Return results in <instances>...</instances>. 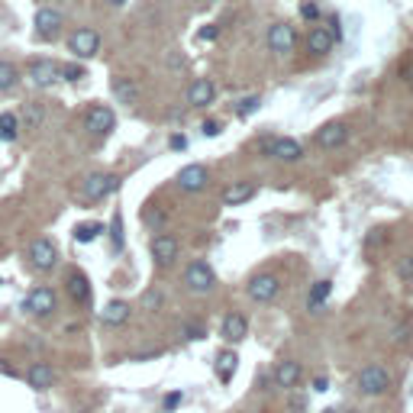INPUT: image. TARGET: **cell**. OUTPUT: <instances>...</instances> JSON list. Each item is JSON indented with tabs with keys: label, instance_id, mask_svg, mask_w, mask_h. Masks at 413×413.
I'll use <instances>...</instances> for the list:
<instances>
[{
	"label": "cell",
	"instance_id": "cell-1",
	"mask_svg": "<svg viewBox=\"0 0 413 413\" xmlns=\"http://www.w3.org/2000/svg\"><path fill=\"white\" fill-rule=\"evenodd\" d=\"M388 388H391V371L384 365H365L358 371V391L365 397H381L388 394Z\"/></svg>",
	"mask_w": 413,
	"mask_h": 413
},
{
	"label": "cell",
	"instance_id": "cell-2",
	"mask_svg": "<svg viewBox=\"0 0 413 413\" xmlns=\"http://www.w3.org/2000/svg\"><path fill=\"white\" fill-rule=\"evenodd\" d=\"M184 284L194 291V294H210L213 284H217V278H213V271L207 261H191L184 271Z\"/></svg>",
	"mask_w": 413,
	"mask_h": 413
},
{
	"label": "cell",
	"instance_id": "cell-3",
	"mask_svg": "<svg viewBox=\"0 0 413 413\" xmlns=\"http://www.w3.org/2000/svg\"><path fill=\"white\" fill-rule=\"evenodd\" d=\"M29 261H33V268H39V271L55 268V261H59V249H55V242H52L49 236L36 239V242L29 245Z\"/></svg>",
	"mask_w": 413,
	"mask_h": 413
},
{
	"label": "cell",
	"instance_id": "cell-4",
	"mask_svg": "<svg viewBox=\"0 0 413 413\" xmlns=\"http://www.w3.org/2000/svg\"><path fill=\"white\" fill-rule=\"evenodd\" d=\"M55 307H59V300H55V291H52V287H36V291H29V297H26V310L36 313V317H52Z\"/></svg>",
	"mask_w": 413,
	"mask_h": 413
},
{
	"label": "cell",
	"instance_id": "cell-5",
	"mask_svg": "<svg viewBox=\"0 0 413 413\" xmlns=\"http://www.w3.org/2000/svg\"><path fill=\"white\" fill-rule=\"evenodd\" d=\"M85 126L91 129L94 136H107V133H113V126H117V117H113V110H110V107L97 103V107H91V110H87Z\"/></svg>",
	"mask_w": 413,
	"mask_h": 413
},
{
	"label": "cell",
	"instance_id": "cell-6",
	"mask_svg": "<svg viewBox=\"0 0 413 413\" xmlns=\"http://www.w3.org/2000/svg\"><path fill=\"white\" fill-rule=\"evenodd\" d=\"M207 181H210V175H207L203 165H184V168L177 171V187L187 191V194H201L203 187H207Z\"/></svg>",
	"mask_w": 413,
	"mask_h": 413
},
{
	"label": "cell",
	"instance_id": "cell-7",
	"mask_svg": "<svg viewBox=\"0 0 413 413\" xmlns=\"http://www.w3.org/2000/svg\"><path fill=\"white\" fill-rule=\"evenodd\" d=\"M36 39H55L61 33V13L52 7L36 10Z\"/></svg>",
	"mask_w": 413,
	"mask_h": 413
},
{
	"label": "cell",
	"instance_id": "cell-8",
	"mask_svg": "<svg viewBox=\"0 0 413 413\" xmlns=\"http://www.w3.org/2000/svg\"><path fill=\"white\" fill-rule=\"evenodd\" d=\"M117 184H119L117 175H110V171H97V175H91L85 181V197H87V201H103V197H107Z\"/></svg>",
	"mask_w": 413,
	"mask_h": 413
},
{
	"label": "cell",
	"instance_id": "cell-9",
	"mask_svg": "<svg viewBox=\"0 0 413 413\" xmlns=\"http://www.w3.org/2000/svg\"><path fill=\"white\" fill-rule=\"evenodd\" d=\"M278 278L275 275H255L252 281H249V297H252L255 304H268V300H275L278 297Z\"/></svg>",
	"mask_w": 413,
	"mask_h": 413
},
{
	"label": "cell",
	"instance_id": "cell-10",
	"mask_svg": "<svg viewBox=\"0 0 413 413\" xmlns=\"http://www.w3.org/2000/svg\"><path fill=\"white\" fill-rule=\"evenodd\" d=\"M294 43H297L294 26L275 23V26L268 29V49H271V52H278V55H287V52L294 49Z\"/></svg>",
	"mask_w": 413,
	"mask_h": 413
},
{
	"label": "cell",
	"instance_id": "cell-11",
	"mask_svg": "<svg viewBox=\"0 0 413 413\" xmlns=\"http://www.w3.org/2000/svg\"><path fill=\"white\" fill-rule=\"evenodd\" d=\"M101 49V36H97V29H75L71 33V52H75L78 59H91L94 52Z\"/></svg>",
	"mask_w": 413,
	"mask_h": 413
},
{
	"label": "cell",
	"instance_id": "cell-12",
	"mask_svg": "<svg viewBox=\"0 0 413 413\" xmlns=\"http://www.w3.org/2000/svg\"><path fill=\"white\" fill-rule=\"evenodd\" d=\"M336 39H339V29H333V26H317V29H310V36H307V49H310L313 55H326V52H333Z\"/></svg>",
	"mask_w": 413,
	"mask_h": 413
},
{
	"label": "cell",
	"instance_id": "cell-13",
	"mask_svg": "<svg viewBox=\"0 0 413 413\" xmlns=\"http://www.w3.org/2000/svg\"><path fill=\"white\" fill-rule=\"evenodd\" d=\"M29 78H33V85H36V87H52L55 81H61L59 65H55L52 59L33 61V65H29Z\"/></svg>",
	"mask_w": 413,
	"mask_h": 413
},
{
	"label": "cell",
	"instance_id": "cell-14",
	"mask_svg": "<svg viewBox=\"0 0 413 413\" xmlns=\"http://www.w3.org/2000/svg\"><path fill=\"white\" fill-rule=\"evenodd\" d=\"M65 291L68 297L75 300V304H91V281L85 278V271H68V278H65Z\"/></svg>",
	"mask_w": 413,
	"mask_h": 413
},
{
	"label": "cell",
	"instance_id": "cell-15",
	"mask_svg": "<svg viewBox=\"0 0 413 413\" xmlns=\"http://www.w3.org/2000/svg\"><path fill=\"white\" fill-rule=\"evenodd\" d=\"M177 239L171 236V233H161V236L152 239V259L159 261V265H171V261L177 259Z\"/></svg>",
	"mask_w": 413,
	"mask_h": 413
},
{
	"label": "cell",
	"instance_id": "cell-16",
	"mask_svg": "<svg viewBox=\"0 0 413 413\" xmlns=\"http://www.w3.org/2000/svg\"><path fill=\"white\" fill-rule=\"evenodd\" d=\"M213 94H217V87H213L210 78H197L194 85L187 87V103H191V107H210Z\"/></svg>",
	"mask_w": 413,
	"mask_h": 413
},
{
	"label": "cell",
	"instance_id": "cell-17",
	"mask_svg": "<svg viewBox=\"0 0 413 413\" xmlns=\"http://www.w3.org/2000/svg\"><path fill=\"white\" fill-rule=\"evenodd\" d=\"M346 136H349L346 123H326L323 129H317V145L320 149H339L346 143Z\"/></svg>",
	"mask_w": 413,
	"mask_h": 413
},
{
	"label": "cell",
	"instance_id": "cell-18",
	"mask_svg": "<svg viewBox=\"0 0 413 413\" xmlns=\"http://www.w3.org/2000/svg\"><path fill=\"white\" fill-rule=\"evenodd\" d=\"M110 91L117 97L119 103H126V107H136L139 103V85H136L133 78H113L110 81Z\"/></svg>",
	"mask_w": 413,
	"mask_h": 413
},
{
	"label": "cell",
	"instance_id": "cell-19",
	"mask_svg": "<svg viewBox=\"0 0 413 413\" xmlns=\"http://www.w3.org/2000/svg\"><path fill=\"white\" fill-rule=\"evenodd\" d=\"M268 152L275 155V159H281V161H297V159H304V145L297 143V139L281 136V139H275V143L268 145Z\"/></svg>",
	"mask_w": 413,
	"mask_h": 413
},
{
	"label": "cell",
	"instance_id": "cell-20",
	"mask_svg": "<svg viewBox=\"0 0 413 413\" xmlns=\"http://www.w3.org/2000/svg\"><path fill=\"white\" fill-rule=\"evenodd\" d=\"M245 333H249V323H245L242 313L233 310V313L223 317V339H226V342L236 346V342H242V339H245Z\"/></svg>",
	"mask_w": 413,
	"mask_h": 413
},
{
	"label": "cell",
	"instance_id": "cell-21",
	"mask_svg": "<svg viewBox=\"0 0 413 413\" xmlns=\"http://www.w3.org/2000/svg\"><path fill=\"white\" fill-rule=\"evenodd\" d=\"M26 381H29V388H36V391H49L52 384H55V371H52L45 362H36V365H29V371H26Z\"/></svg>",
	"mask_w": 413,
	"mask_h": 413
},
{
	"label": "cell",
	"instance_id": "cell-22",
	"mask_svg": "<svg viewBox=\"0 0 413 413\" xmlns=\"http://www.w3.org/2000/svg\"><path fill=\"white\" fill-rule=\"evenodd\" d=\"M255 191H259V187H255L252 181H239V184H229L226 191H223V203H226V207H239V203L252 201Z\"/></svg>",
	"mask_w": 413,
	"mask_h": 413
},
{
	"label": "cell",
	"instance_id": "cell-23",
	"mask_svg": "<svg viewBox=\"0 0 413 413\" xmlns=\"http://www.w3.org/2000/svg\"><path fill=\"white\" fill-rule=\"evenodd\" d=\"M129 320V304L126 300H110L101 310V323L103 326H123Z\"/></svg>",
	"mask_w": 413,
	"mask_h": 413
},
{
	"label": "cell",
	"instance_id": "cell-24",
	"mask_svg": "<svg viewBox=\"0 0 413 413\" xmlns=\"http://www.w3.org/2000/svg\"><path fill=\"white\" fill-rule=\"evenodd\" d=\"M297 381H300V365L297 362H281L278 368H275V384L284 391L297 388Z\"/></svg>",
	"mask_w": 413,
	"mask_h": 413
},
{
	"label": "cell",
	"instance_id": "cell-25",
	"mask_svg": "<svg viewBox=\"0 0 413 413\" xmlns=\"http://www.w3.org/2000/svg\"><path fill=\"white\" fill-rule=\"evenodd\" d=\"M45 119V110L39 103H23V113H20V126L23 129H39Z\"/></svg>",
	"mask_w": 413,
	"mask_h": 413
},
{
	"label": "cell",
	"instance_id": "cell-26",
	"mask_svg": "<svg viewBox=\"0 0 413 413\" xmlns=\"http://www.w3.org/2000/svg\"><path fill=\"white\" fill-rule=\"evenodd\" d=\"M236 352H219V358H217V375H219V381H233V375H236Z\"/></svg>",
	"mask_w": 413,
	"mask_h": 413
},
{
	"label": "cell",
	"instance_id": "cell-27",
	"mask_svg": "<svg viewBox=\"0 0 413 413\" xmlns=\"http://www.w3.org/2000/svg\"><path fill=\"white\" fill-rule=\"evenodd\" d=\"M329 294H333V281H317V284H313V291H310V310L313 313L320 310V307L329 300Z\"/></svg>",
	"mask_w": 413,
	"mask_h": 413
},
{
	"label": "cell",
	"instance_id": "cell-28",
	"mask_svg": "<svg viewBox=\"0 0 413 413\" xmlns=\"http://www.w3.org/2000/svg\"><path fill=\"white\" fill-rule=\"evenodd\" d=\"M17 136H20V117L0 113V139H3V143H13Z\"/></svg>",
	"mask_w": 413,
	"mask_h": 413
},
{
	"label": "cell",
	"instance_id": "cell-29",
	"mask_svg": "<svg viewBox=\"0 0 413 413\" xmlns=\"http://www.w3.org/2000/svg\"><path fill=\"white\" fill-rule=\"evenodd\" d=\"M101 233H103L101 223H81V226H75V239H78V242H94Z\"/></svg>",
	"mask_w": 413,
	"mask_h": 413
},
{
	"label": "cell",
	"instance_id": "cell-30",
	"mask_svg": "<svg viewBox=\"0 0 413 413\" xmlns=\"http://www.w3.org/2000/svg\"><path fill=\"white\" fill-rule=\"evenodd\" d=\"M13 85H17V68L10 61H0V91H10Z\"/></svg>",
	"mask_w": 413,
	"mask_h": 413
},
{
	"label": "cell",
	"instance_id": "cell-31",
	"mask_svg": "<svg viewBox=\"0 0 413 413\" xmlns=\"http://www.w3.org/2000/svg\"><path fill=\"white\" fill-rule=\"evenodd\" d=\"M259 107H261V97H259V94H252V97L239 101V117H242V119H245V117H252Z\"/></svg>",
	"mask_w": 413,
	"mask_h": 413
},
{
	"label": "cell",
	"instance_id": "cell-32",
	"mask_svg": "<svg viewBox=\"0 0 413 413\" xmlns=\"http://www.w3.org/2000/svg\"><path fill=\"white\" fill-rule=\"evenodd\" d=\"M110 236H113V249H123V217H113V223H110Z\"/></svg>",
	"mask_w": 413,
	"mask_h": 413
},
{
	"label": "cell",
	"instance_id": "cell-33",
	"mask_svg": "<svg viewBox=\"0 0 413 413\" xmlns=\"http://www.w3.org/2000/svg\"><path fill=\"white\" fill-rule=\"evenodd\" d=\"M59 75H61V81H78V78H85V68L81 65H59Z\"/></svg>",
	"mask_w": 413,
	"mask_h": 413
},
{
	"label": "cell",
	"instance_id": "cell-34",
	"mask_svg": "<svg viewBox=\"0 0 413 413\" xmlns=\"http://www.w3.org/2000/svg\"><path fill=\"white\" fill-rule=\"evenodd\" d=\"M184 336H187V339H203V326H201V323H187V326H184Z\"/></svg>",
	"mask_w": 413,
	"mask_h": 413
},
{
	"label": "cell",
	"instance_id": "cell-35",
	"mask_svg": "<svg viewBox=\"0 0 413 413\" xmlns=\"http://www.w3.org/2000/svg\"><path fill=\"white\" fill-rule=\"evenodd\" d=\"M400 278H407V281H413V259H400Z\"/></svg>",
	"mask_w": 413,
	"mask_h": 413
},
{
	"label": "cell",
	"instance_id": "cell-36",
	"mask_svg": "<svg viewBox=\"0 0 413 413\" xmlns=\"http://www.w3.org/2000/svg\"><path fill=\"white\" fill-rule=\"evenodd\" d=\"M217 36H219V26H203V29H201V39H203V43H213Z\"/></svg>",
	"mask_w": 413,
	"mask_h": 413
},
{
	"label": "cell",
	"instance_id": "cell-37",
	"mask_svg": "<svg viewBox=\"0 0 413 413\" xmlns=\"http://www.w3.org/2000/svg\"><path fill=\"white\" fill-rule=\"evenodd\" d=\"M400 78H404L407 85H413V61H407V65H400Z\"/></svg>",
	"mask_w": 413,
	"mask_h": 413
},
{
	"label": "cell",
	"instance_id": "cell-38",
	"mask_svg": "<svg viewBox=\"0 0 413 413\" xmlns=\"http://www.w3.org/2000/svg\"><path fill=\"white\" fill-rule=\"evenodd\" d=\"M219 129H223V126H219V123H213V119H207V123H203V136H217Z\"/></svg>",
	"mask_w": 413,
	"mask_h": 413
},
{
	"label": "cell",
	"instance_id": "cell-39",
	"mask_svg": "<svg viewBox=\"0 0 413 413\" xmlns=\"http://www.w3.org/2000/svg\"><path fill=\"white\" fill-rule=\"evenodd\" d=\"M177 404H181V394H171V397H165V410H175Z\"/></svg>",
	"mask_w": 413,
	"mask_h": 413
},
{
	"label": "cell",
	"instance_id": "cell-40",
	"mask_svg": "<svg viewBox=\"0 0 413 413\" xmlns=\"http://www.w3.org/2000/svg\"><path fill=\"white\" fill-rule=\"evenodd\" d=\"M313 391H320V394L323 391H329V381L326 378H313Z\"/></svg>",
	"mask_w": 413,
	"mask_h": 413
},
{
	"label": "cell",
	"instance_id": "cell-41",
	"mask_svg": "<svg viewBox=\"0 0 413 413\" xmlns=\"http://www.w3.org/2000/svg\"><path fill=\"white\" fill-rule=\"evenodd\" d=\"M110 7H123V3H126V0H107Z\"/></svg>",
	"mask_w": 413,
	"mask_h": 413
},
{
	"label": "cell",
	"instance_id": "cell-42",
	"mask_svg": "<svg viewBox=\"0 0 413 413\" xmlns=\"http://www.w3.org/2000/svg\"><path fill=\"white\" fill-rule=\"evenodd\" d=\"M346 413H358V410H346Z\"/></svg>",
	"mask_w": 413,
	"mask_h": 413
},
{
	"label": "cell",
	"instance_id": "cell-43",
	"mask_svg": "<svg viewBox=\"0 0 413 413\" xmlns=\"http://www.w3.org/2000/svg\"><path fill=\"white\" fill-rule=\"evenodd\" d=\"M0 284H3V281H0Z\"/></svg>",
	"mask_w": 413,
	"mask_h": 413
}]
</instances>
